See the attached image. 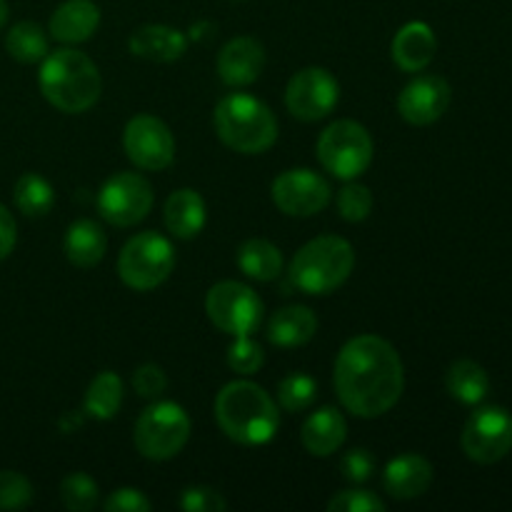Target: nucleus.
Listing matches in <instances>:
<instances>
[{"mask_svg":"<svg viewBox=\"0 0 512 512\" xmlns=\"http://www.w3.org/2000/svg\"><path fill=\"white\" fill-rule=\"evenodd\" d=\"M218 138L243 155H260L278 140V120L263 100L248 93L223 98L213 115Z\"/></svg>","mask_w":512,"mask_h":512,"instance_id":"4","label":"nucleus"},{"mask_svg":"<svg viewBox=\"0 0 512 512\" xmlns=\"http://www.w3.org/2000/svg\"><path fill=\"white\" fill-rule=\"evenodd\" d=\"M165 228L178 240H193L205 228V200L198 190L180 188L165 203Z\"/></svg>","mask_w":512,"mask_h":512,"instance_id":"22","label":"nucleus"},{"mask_svg":"<svg viewBox=\"0 0 512 512\" xmlns=\"http://www.w3.org/2000/svg\"><path fill=\"white\" fill-rule=\"evenodd\" d=\"M178 505L188 512H223L228 508L223 495L208 485H190L180 493Z\"/></svg>","mask_w":512,"mask_h":512,"instance_id":"35","label":"nucleus"},{"mask_svg":"<svg viewBox=\"0 0 512 512\" xmlns=\"http://www.w3.org/2000/svg\"><path fill=\"white\" fill-rule=\"evenodd\" d=\"M215 420L230 440L248 448L270 443L280 425L275 400L250 380H235L220 390L215 398Z\"/></svg>","mask_w":512,"mask_h":512,"instance_id":"2","label":"nucleus"},{"mask_svg":"<svg viewBox=\"0 0 512 512\" xmlns=\"http://www.w3.org/2000/svg\"><path fill=\"white\" fill-rule=\"evenodd\" d=\"M265 353L250 335H238L228 348V365L240 375H253L263 368Z\"/></svg>","mask_w":512,"mask_h":512,"instance_id":"32","label":"nucleus"},{"mask_svg":"<svg viewBox=\"0 0 512 512\" xmlns=\"http://www.w3.org/2000/svg\"><path fill=\"white\" fill-rule=\"evenodd\" d=\"M205 313L215 328L238 338V335H253L260 328L265 308L253 288L235 280H223L208 290Z\"/></svg>","mask_w":512,"mask_h":512,"instance_id":"9","label":"nucleus"},{"mask_svg":"<svg viewBox=\"0 0 512 512\" xmlns=\"http://www.w3.org/2000/svg\"><path fill=\"white\" fill-rule=\"evenodd\" d=\"M18 243V225H15L13 213L5 205H0V260L8 258Z\"/></svg>","mask_w":512,"mask_h":512,"instance_id":"40","label":"nucleus"},{"mask_svg":"<svg viewBox=\"0 0 512 512\" xmlns=\"http://www.w3.org/2000/svg\"><path fill=\"white\" fill-rule=\"evenodd\" d=\"M238 268L258 283H270L283 273V253L278 245L263 238L245 240L238 248Z\"/></svg>","mask_w":512,"mask_h":512,"instance_id":"25","label":"nucleus"},{"mask_svg":"<svg viewBox=\"0 0 512 512\" xmlns=\"http://www.w3.org/2000/svg\"><path fill=\"white\" fill-rule=\"evenodd\" d=\"M318 333V318L305 305H288L268 323V340L278 348H300Z\"/></svg>","mask_w":512,"mask_h":512,"instance_id":"23","label":"nucleus"},{"mask_svg":"<svg viewBox=\"0 0 512 512\" xmlns=\"http://www.w3.org/2000/svg\"><path fill=\"white\" fill-rule=\"evenodd\" d=\"M153 185L138 173H115L98 193V210L115 228H130L148 218L153 208Z\"/></svg>","mask_w":512,"mask_h":512,"instance_id":"11","label":"nucleus"},{"mask_svg":"<svg viewBox=\"0 0 512 512\" xmlns=\"http://www.w3.org/2000/svg\"><path fill=\"white\" fill-rule=\"evenodd\" d=\"M265 68V48L255 38H233L220 48L218 75L230 88H245L255 83Z\"/></svg>","mask_w":512,"mask_h":512,"instance_id":"16","label":"nucleus"},{"mask_svg":"<svg viewBox=\"0 0 512 512\" xmlns=\"http://www.w3.org/2000/svg\"><path fill=\"white\" fill-rule=\"evenodd\" d=\"M130 53L153 63H173L188 50V38L170 25H143L128 40Z\"/></svg>","mask_w":512,"mask_h":512,"instance_id":"21","label":"nucleus"},{"mask_svg":"<svg viewBox=\"0 0 512 512\" xmlns=\"http://www.w3.org/2000/svg\"><path fill=\"white\" fill-rule=\"evenodd\" d=\"M133 388L140 398H160L168 388V375L160 365L145 363L133 373Z\"/></svg>","mask_w":512,"mask_h":512,"instance_id":"38","label":"nucleus"},{"mask_svg":"<svg viewBox=\"0 0 512 512\" xmlns=\"http://www.w3.org/2000/svg\"><path fill=\"white\" fill-rule=\"evenodd\" d=\"M333 380L348 413L358 418H380L395 408L403 395V360L385 338L358 335L338 353Z\"/></svg>","mask_w":512,"mask_h":512,"instance_id":"1","label":"nucleus"},{"mask_svg":"<svg viewBox=\"0 0 512 512\" xmlns=\"http://www.w3.org/2000/svg\"><path fill=\"white\" fill-rule=\"evenodd\" d=\"M8 15H10V8L5 0H0V30H3V25L8 23Z\"/></svg>","mask_w":512,"mask_h":512,"instance_id":"42","label":"nucleus"},{"mask_svg":"<svg viewBox=\"0 0 512 512\" xmlns=\"http://www.w3.org/2000/svg\"><path fill=\"white\" fill-rule=\"evenodd\" d=\"M338 210L348 223H360L373 210V193L360 183H348L338 193Z\"/></svg>","mask_w":512,"mask_h":512,"instance_id":"34","label":"nucleus"},{"mask_svg":"<svg viewBox=\"0 0 512 512\" xmlns=\"http://www.w3.org/2000/svg\"><path fill=\"white\" fill-rule=\"evenodd\" d=\"M305 450L315 458H328V455L338 453L343 448L345 438H348V423H345L343 413L335 408H320L310 415L300 430Z\"/></svg>","mask_w":512,"mask_h":512,"instance_id":"20","label":"nucleus"},{"mask_svg":"<svg viewBox=\"0 0 512 512\" xmlns=\"http://www.w3.org/2000/svg\"><path fill=\"white\" fill-rule=\"evenodd\" d=\"M120 405H123V380L110 370L95 375L93 383L88 385V393H85L83 413L95 420H113Z\"/></svg>","mask_w":512,"mask_h":512,"instance_id":"27","label":"nucleus"},{"mask_svg":"<svg viewBox=\"0 0 512 512\" xmlns=\"http://www.w3.org/2000/svg\"><path fill=\"white\" fill-rule=\"evenodd\" d=\"M450 98H453V90H450L448 80L440 75H418L400 93L398 113L403 115L405 123L425 128L443 118Z\"/></svg>","mask_w":512,"mask_h":512,"instance_id":"15","label":"nucleus"},{"mask_svg":"<svg viewBox=\"0 0 512 512\" xmlns=\"http://www.w3.org/2000/svg\"><path fill=\"white\" fill-rule=\"evenodd\" d=\"M125 155L140 170H165L175 160V138L155 115H135L123 133Z\"/></svg>","mask_w":512,"mask_h":512,"instance_id":"14","label":"nucleus"},{"mask_svg":"<svg viewBox=\"0 0 512 512\" xmlns=\"http://www.w3.org/2000/svg\"><path fill=\"white\" fill-rule=\"evenodd\" d=\"M460 445L473 463H500L512 450V415L498 405L475 410L465 423Z\"/></svg>","mask_w":512,"mask_h":512,"instance_id":"10","label":"nucleus"},{"mask_svg":"<svg viewBox=\"0 0 512 512\" xmlns=\"http://www.w3.org/2000/svg\"><path fill=\"white\" fill-rule=\"evenodd\" d=\"M340 100V83L325 68H303L285 88V108L293 118L315 123L328 118Z\"/></svg>","mask_w":512,"mask_h":512,"instance_id":"12","label":"nucleus"},{"mask_svg":"<svg viewBox=\"0 0 512 512\" xmlns=\"http://www.w3.org/2000/svg\"><path fill=\"white\" fill-rule=\"evenodd\" d=\"M393 60L400 70L405 73H420L428 68L438 50V38H435L433 28L423 20H413V23L403 25L393 38Z\"/></svg>","mask_w":512,"mask_h":512,"instance_id":"19","label":"nucleus"},{"mask_svg":"<svg viewBox=\"0 0 512 512\" xmlns=\"http://www.w3.org/2000/svg\"><path fill=\"white\" fill-rule=\"evenodd\" d=\"M65 258L75 265V268H93L105 258L108 250V238H105L103 228L95 220H75L70 223L68 233H65Z\"/></svg>","mask_w":512,"mask_h":512,"instance_id":"24","label":"nucleus"},{"mask_svg":"<svg viewBox=\"0 0 512 512\" xmlns=\"http://www.w3.org/2000/svg\"><path fill=\"white\" fill-rule=\"evenodd\" d=\"M33 500V485L23 473L0 470V510H20Z\"/></svg>","mask_w":512,"mask_h":512,"instance_id":"33","label":"nucleus"},{"mask_svg":"<svg viewBox=\"0 0 512 512\" xmlns=\"http://www.w3.org/2000/svg\"><path fill=\"white\" fill-rule=\"evenodd\" d=\"M40 93L60 113L78 115L93 108L103 90L100 70L85 53L60 48L48 53L40 65Z\"/></svg>","mask_w":512,"mask_h":512,"instance_id":"3","label":"nucleus"},{"mask_svg":"<svg viewBox=\"0 0 512 512\" xmlns=\"http://www.w3.org/2000/svg\"><path fill=\"white\" fill-rule=\"evenodd\" d=\"M133 440L143 458L155 460V463L175 458L190 440L188 413L183 410V405L170 403V400L153 403L140 413Z\"/></svg>","mask_w":512,"mask_h":512,"instance_id":"6","label":"nucleus"},{"mask_svg":"<svg viewBox=\"0 0 512 512\" xmlns=\"http://www.w3.org/2000/svg\"><path fill=\"white\" fill-rule=\"evenodd\" d=\"M330 512H383L385 503L370 490H343L328 503Z\"/></svg>","mask_w":512,"mask_h":512,"instance_id":"36","label":"nucleus"},{"mask_svg":"<svg viewBox=\"0 0 512 512\" xmlns=\"http://www.w3.org/2000/svg\"><path fill=\"white\" fill-rule=\"evenodd\" d=\"M103 508L108 512H148L150 500L138 488H120L108 495Z\"/></svg>","mask_w":512,"mask_h":512,"instance_id":"39","label":"nucleus"},{"mask_svg":"<svg viewBox=\"0 0 512 512\" xmlns=\"http://www.w3.org/2000/svg\"><path fill=\"white\" fill-rule=\"evenodd\" d=\"M100 25V8L93 0H65L63 5L55 8L50 15L48 33L53 35L58 43L78 45L90 40V35L98 30Z\"/></svg>","mask_w":512,"mask_h":512,"instance_id":"18","label":"nucleus"},{"mask_svg":"<svg viewBox=\"0 0 512 512\" xmlns=\"http://www.w3.org/2000/svg\"><path fill=\"white\" fill-rule=\"evenodd\" d=\"M175 268V248L165 235L155 230L133 235L123 245L118 258V273L128 288L153 290L170 278Z\"/></svg>","mask_w":512,"mask_h":512,"instance_id":"7","label":"nucleus"},{"mask_svg":"<svg viewBox=\"0 0 512 512\" xmlns=\"http://www.w3.org/2000/svg\"><path fill=\"white\" fill-rule=\"evenodd\" d=\"M80 425H83V415L80 413H65L63 418H60V430H63V433H75Z\"/></svg>","mask_w":512,"mask_h":512,"instance_id":"41","label":"nucleus"},{"mask_svg":"<svg viewBox=\"0 0 512 512\" xmlns=\"http://www.w3.org/2000/svg\"><path fill=\"white\" fill-rule=\"evenodd\" d=\"M330 185L323 175L308 168H293L280 173L273 180V203L280 213L293 215V218H310L320 210L328 208Z\"/></svg>","mask_w":512,"mask_h":512,"instance_id":"13","label":"nucleus"},{"mask_svg":"<svg viewBox=\"0 0 512 512\" xmlns=\"http://www.w3.org/2000/svg\"><path fill=\"white\" fill-rule=\"evenodd\" d=\"M445 388L458 403L478 405L488 398L490 378L483 365H478L475 360H458L450 365L448 375H445Z\"/></svg>","mask_w":512,"mask_h":512,"instance_id":"26","label":"nucleus"},{"mask_svg":"<svg viewBox=\"0 0 512 512\" xmlns=\"http://www.w3.org/2000/svg\"><path fill=\"white\" fill-rule=\"evenodd\" d=\"M98 483L85 473H70L60 483V500L68 510L88 512L98 505Z\"/></svg>","mask_w":512,"mask_h":512,"instance_id":"31","label":"nucleus"},{"mask_svg":"<svg viewBox=\"0 0 512 512\" xmlns=\"http://www.w3.org/2000/svg\"><path fill=\"white\" fill-rule=\"evenodd\" d=\"M373 155V138L355 120H335L318 138L320 165L340 180H355L363 175L373 163Z\"/></svg>","mask_w":512,"mask_h":512,"instance_id":"8","label":"nucleus"},{"mask_svg":"<svg viewBox=\"0 0 512 512\" xmlns=\"http://www.w3.org/2000/svg\"><path fill=\"white\" fill-rule=\"evenodd\" d=\"M318 398V383L315 378L305 373H290L288 378L280 380L278 385V403L283 405L288 413H300L308 410Z\"/></svg>","mask_w":512,"mask_h":512,"instance_id":"30","label":"nucleus"},{"mask_svg":"<svg viewBox=\"0 0 512 512\" xmlns=\"http://www.w3.org/2000/svg\"><path fill=\"white\" fill-rule=\"evenodd\" d=\"M355 268V250L340 235H320L295 253L290 280L308 295H328L350 278Z\"/></svg>","mask_w":512,"mask_h":512,"instance_id":"5","label":"nucleus"},{"mask_svg":"<svg viewBox=\"0 0 512 512\" xmlns=\"http://www.w3.org/2000/svg\"><path fill=\"white\" fill-rule=\"evenodd\" d=\"M433 465L418 453H405L390 460L383 473V485L390 498L415 500L433 485Z\"/></svg>","mask_w":512,"mask_h":512,"instance_id":"17","label":"nucleus"},{"mask_svg":"<svg viewBox=\"0 0 512 512\" xmlns=\"http://www.w3.org/2000/svg\"><path fill=\"white\" fill-rule=\"evenodd\" d=\"M5 50L18 63H38V60H43L50 53L48 35H45V30L38 23L23 20V23L10 28L8 38H5Z\"/></svg>","mask_w":512,"mask_h":512,"instance_id":"29","label":"nucleus"},{"mask_svg":"<svg viewBox=\"0 0 512 512\" xmlns=\"http://www.w3.org/2000/svg\"><path fill=\"white\" fill-rule=\"evenodd\" d=\"M340 473H343V478L348 480V483H355V485L370 480L375 473L373 453L365 448L348 450V453L343 455V460H340Z\"/></svg>","mask_w":512,"mask_h":512,"instance_id":"37","label":"nucleus"},{"mask_svg":"<svg viewBox=\"0 0 512 512\" xmlns=\"http://www.w3.org/2000/svg\"><path fill=\"white\" fill-rule=\"evenodd\" d=\"M13 200L20 213L28 218H40V215L50 213V208L55 205V190L43 175L25 173L15 183Z\"/></svg>","mask_w":512,"mask_h":512,"instance_id":"28","label":"nucleus"}]
</instances>
